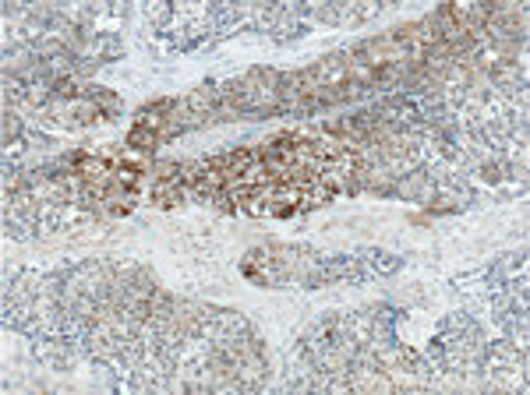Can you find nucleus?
I'll list each match as a JSON object with an SVG mask.
<instances>
[{
  "label": "nucleus",
  "instance_id": "1",
  "mask_svg": "<svg viewBox=\"0 0 530 395\" xmlns=\"http://www.w3.org/2000/svg\"><path fill=\"white\" fill-rule=\"evenodd\" d=\"M127 145H134V148H145V152H152V148L159 145V134H156L152 127H142V124H134V127L127 131Z\"/></svg>",
  "mask_w": 530,
  "mask_h": 395
}]
</instances>
